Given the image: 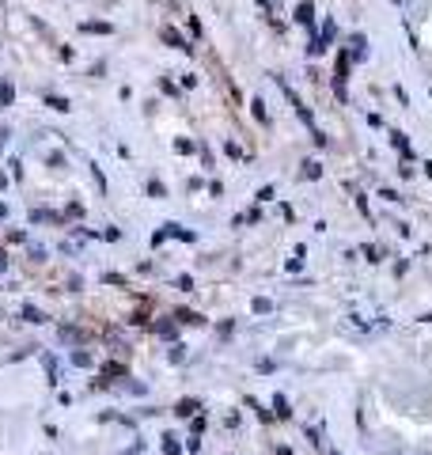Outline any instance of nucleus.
Segmentation results:
<instances>
[{
	"label": "nucleus",
	"instance_id": "obj_1",
	"mask_svg": "<svg viewBox=\"0 0 432 455\" xmlns=\"http://www.w3.org/2000/svg\"><path fill=\"white\" fill-rule=\"evenodd\" d=\"M163 38H167L175 50H182V53H190V50H194V46H186V42H182V35H179V31H171V27H163Z\"/></svg>",
	"mask_w": 432,
	"mask_h": 455
},
{
	"label": "nucleus",
	"instance_id": "obj_2",
	"mask_svg": "<svg viewBox=\"0 0 432 455\" xmlns=\"http://www.w3.org/2000/svg\"><path fill=\"white\" fill-rule=\"evenodd\" d=\"M296 23H304V27H311V0H304L300 8H296Z\"/></svg>",
	"mask_w": 432,
	"mask_h": 455
},
{
	"label": "nucleus",
	"instance_id": "obj_3",
	"mask_svg": "<svg viewBox=\"0 0 432 455\" xmlns=\"http://www.w3.org/2000/svg\"><path fill=\"white\" fill-rule=\"evenodd\" d=\"M46 106H53L57 114H65V110H72V103H69V99H61V95H46Z\"/></svg>",
	"mask_w": 432,
	"mask_h": 455
},
{
	"label": "nucleus",
	"instance_id": "obj_4",
	"mask_svg": "<svg viewBox=\"0 0 432 455\" xmlns=\"http://www.w3.org/2000/svg\"><path fill=\"white\" fill-rule=\"evenodd\" d=\"M364 46H368V38H364V35H357V38H353V57H357V61H364V53H368Z\"/></svg>",
	"mask_w": 432,
	"mask_h": 455
},
{
	"label": "nucleus",
	"instance_id": "obj_5",
	"mask_svg": "<svg viewBox=\"0 0 432 455\" xmlns=\"http://www.w3.org/2000/svg\"><path fill=\"white\" fill-rule=\"evenodd\" d=\"M12 95H16V92H12V84H8V80H0V110H4L8 103H12Z\"/></svg>",
	"mask_w": 432,
	"mask_h": 455
},
{
	"label": "nucleus",
	"instance_id": "obj_6",
	"mask_svg": "<svg viewBox=\"0 0 432 455\" xmlns=\"http://www.w3.org/2000/svg\"><path fill=\"white\" fill-rule=\"evenodd\" d=\"M23 315H27V323H42V319H46V315L38 312V307H31V304L23 307Z\"/></svg>",
	"mask_w": 432,
	"mask_h": 455
},
{
	"label": "nucleus",
	"instance_id": "obj_7",
	"mask_svg": "<svg viewBox=\"0 0 432 455\" xmlns=\"http://www.w3.org/2000/svg\"><path fill=\"white\" fill-rule=\"evenodd\" d=\"M84 31H92V35H110V23H84Z\"/></svg>",
	"mask_w": 432,
	"mask_h": 455
},
{
	"label": "nucleus",
	"instance_id": "obj_8",
	"mask_svg": "<svg viewBox=\"0 0 432 455\" xmlns=\"http://www.w3.org/2000/svg\"><path fill=\"white\" fill-rule=\"evenodd\" d=\"M194 410H197V402H190V398H186V402H179V414H182V417H190Z\"/></svg>",
	"mask_w": 432,
	"mask_h": 455
},
{
	"label": "nucleus",
	"instance_id": "obj_9",
	"mask_svg": "<svg viewBox=\"0 0 432 455\" xmlns=\"http://www.w3.org/2000/svg\"><path fill=\"white\" fill-rule=\"evenodd\" d=\"M304 179H319V163H304Z\"/></svg>",
	"mask_w": 432,
	"mask_h": 455
},
{
	"label": "nucleus",
	"instance_id": "obj_10",
	"mask_svg": "<svg viewBox=\"0 0 432 455\" xmlns=\"http://www.w3.org/2000/svg\"><path fill=\"white\" fill-rule=\"evenodd\" d=\"M72 364H80V368H84V364H92V357H87V353H72Z\"/></svg>",
	"mask_w": 432,
	"mask_h": 455
},
{
	"label": "nucleus",
	"instance_id": "obj_11",
	"mask_svg": "<svg viewBox=\"0 0 432 455\" xmlns=\"http://www.w3.org/2000/svg\"><path fill=\"white\" fill-rule=\"evenodd\" d=\"M4 270H8V254L0 251V273H4Z\"/></svg>",
	"mask_w": 432,
	"mask_h": 455
},
{
	"label": "nucleus",
	"instance_id": "obj_12",
	"mask_svg": "<svg viewBox=\"0 0 432 455\" xmlns=\"http://www.w3.org/2000/svg\"><path fill=\"white\" fill-rule=\"evenodd\" d=\"M4 141H8V129H0V148H4Z\"/></svg>",
	"mask_w": 432,
	"mask_h": 455
},
{
	"label": "nucleus",
	"instance_id": "obj_13",
	"mask_svg": "<svg viewBox=\"0 0 432 455\" xmlns=\"http://www.w3.org/2000/svg\"><path fill=\"white\" fill-rule=\"evenodd\" d=\"M4 213H8V209H4V205H0V220H4Z\"/></svg>",
	"mask_w": 432,
	"mask_h": 455
}]
</instances>
